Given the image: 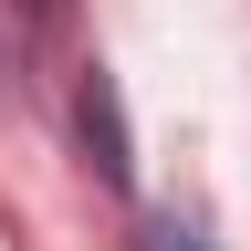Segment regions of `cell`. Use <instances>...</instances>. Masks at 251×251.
Listing matches in <instances>:
<instances>
[{
	"label": "cell",
	"instance_id": "cell-1",
	"mask_svg": "<svg viewBox=\"0 0 251 251\" xmlns=\"http://www.w3.org/2000/svg\"><path fill=\"white\" fill-rule=\"evenodd\" d=\"M84 147H94V168H105L115 188L136 178V157H126V105H115V74H105V63L84 74Z\"/></svg>",
	"mask_w": 251,
	"mask_h": 251
},
{
	"label": "cell",
	"instance_id": "cell-2",
	"mask_svg": "<svg viewBox=\"0 0 251 251\" xmlns=\"http://www.w3.org/2000/svg\"><path fill=\"white\" fill-rule=\"evenodd\" d=\"M136 251H220L199 220H178V209H157V220H136Z\"/></svg>",
	"mask_w": 251,
	"mask_h": 251
}]
</instances>
